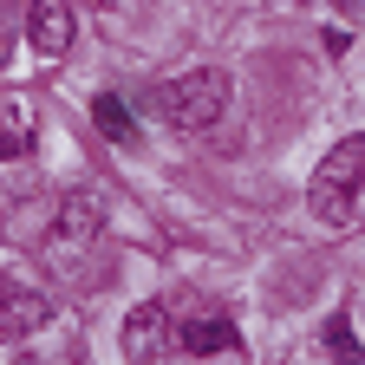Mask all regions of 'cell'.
Here are the masks:
<instances>
[{"mask_svg":"<svg viewBox=\"0 0 365 365\" xmlns=\"http://www.w3.org/2000/svg\"><path fill=\"white\" fill-rule=\"evenodd\" d=\"M359 190H365V137H346V144H333L327 157H319V170L307 182V202H313L319 222L339 228V222H352Z\"/></svg>","mask_w":365,"mask_h":365,"instance_id":"1","label":"cell"},{"mask_svg":"<svg viewBox=\"0 0 365 365\" xmlns=\"http://www.w3.org/2000/svg\"><path fill=\"white\" fill-rule=\"evenodd\" d=\"M222 111H228V72L222 66H196L157 91V118L176 130H209Z\"/></svg>","mask_w":365,"mask_h":365,"instance_id":"2","label":"cell"},{"mask_svg":"<svg viewBox=\"0 0 365 365\" xmlns=\"http://www.w3.org/2000/svg\"><path fill=\"white\" fill-rule=\"evenodd\" d=\"M33 150V111L20 98H0V157H26Z\"/></svg>","mask_w":365,"mask_h":365,"instance_id":"8","label":"cell"},{"mask_svg":"<svg viewBox=\"0 0 365 365\" xmlns=\"http://www.w3.org/2000/svg\"><path fill=\"white\" fill-rule=\"evenodd\" d=\"M91 118H98V130L118 137V144H130V137H137V124H130V111H124L118 98H98V105H91Z\"/></svg>","mask_w":365,"mask_h":365,"instance_id":"10","label":"cell"},{"mask_svg":"<svg viewBox=\"0 0 365 365\" xmlns=\"http://www.w3.org/2000/svg\"><path fill=\"white\" fill-rule=\"evenodd\" d=\"M118 346H124V359H130V365H150V359H163V352H170V313H163L157 300L130 307V313H124V333H118Z\"/></svg>","mask_w":365,"mask_h":365,"instance_id":"4","label":"cell"},{"mask_svg":"<svg viewBox=\"0 0 365 365\" xmlns=\"http://www.w3.org/2000/svg\"><path fill=\"white\" fill-rule=\"evenodd\" d=\"M327 346H333V365H365V352H359V339H352V319H346V313L327 319Z\"/></svg>","mask_w":365,"mask_h":365,"instance_id":"9","label":"cell"},{"mask_svg":"<svg viewBox=\"0 0 365 365\" xmlns=\"http://www.w3.org/2000/svg\"><path fill=\"white\" fill-rule=\"evenodd\" d=\"M98 235H105V202L91 196V190H72V196L53 209V242L85 248V242H98Z\"/></svg>","mask_w":365,"mask_h":365,"instance_id":"5","label":"cell"},{"mask_svg":"<svg viewBox=\"0 0 365 365\" xmlns=\"http://www.w3.org/2000/svg\"><path fill=\"white\" fill-rule=\"evenodd\" d=\"M53 319V294L39 287H0V339H26Z\"/></svg>","mask_w":365,"mask_h":365,"instance_id":"6","label":"cell"},{"mask_svg":"<svg viewBox=\"0 0 365 365\" xmlns=\"http://www.w3.org/2000/svg\"><path fill=\"white\" fill-rule=\"evenodd\" d=\"M72 0H26V39H33V53L39 59H66L72 53Z\"/></svg>","mask_w":365,"mask_h":365,"instance_id":"3","label":"cell"},{"mask_svg":"<svg viewBox=\"0 0 365 365\" xmlns=\"http://www.w3.org/2000/svg\"><path fill=\"white\" fill-rule=\"evenodd\" d=\"M182 352H196V359H209V352H235V327L228 319H209V313H196V319H182Z\"/></svg>","mask_w":365,"mask_h":365,"instance_id":"7","label":"cell"}]
</instances>
